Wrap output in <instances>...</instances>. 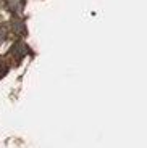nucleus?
<instances>
[{
    "instance_id": "nucleus-4",
    "label": "nucleus",
    "mask_w": 147,
    "mask_h": 148,
    "mask_svg": "<svg viewBox=\"0 0 147 148\" xmlns=\"http://www.w3.org/2000/svg\"><path fill=\"white\" fill-rule=\"evenodd\" d=\"M5 37H7V29H5L2 24H0V42H3Z\"/></svg>"
},
{
    "instance_id": "nucleus-3",
    "label": "nucleus",
    "mask_w": 147,
    "mask_h": 148,
    "mask_svg": "<svg viewBox=\"0 0 147 148\" xmlns=\"http://www.w3.org/2000/svg\"><path fill=\"white\" fill-rule=\"evenodd\" d=\"M10 8L15 13H19V11L23 10V2H19V0H11L10 2Z\"/></svg>"
},
{
    "instance_id": "nucleus-5",
    "label": "nucleus",
    "mask_w": 147,
    "mask_h": 148,
    "mask_svg": "<svg viewBox=\"0 0 147 148\" xmlns=\"http://www.w3.org/2000/svg\"><path fill=\"white\" fill-rule=\"evenodd\" d=\"M5 73H7V66H5V63L2 61V60H0V77H2Z\"/></svg>"
},
{
    "instance_id": "nucleus-2",
    "label": "nucleus",
    "mask_w": 147,
    "mask_h": 148,
    "mask_svg": "<svg viewBox=\"0 0 147 148\" xmlns=\"http://www.w3.org/2000/svg\"><path fill=\"white\" fill-rule=\"evenodd\" d=\"M11 29L15 31L16 34H24V32H26L24 23H23L21 19H18V18H15L13 21H11Z\"/></svg>"
},
{
    "instance_id": "nucleus-1",
    "label": "nucleus",
    "mask_w": 147,
    "mask_h": 148,
    "mask_svg": "<svg viewBox=\"0 0 147 148\" xmlns=\"http://www.w3.org/2000/svg\"><path fill=\"white\" fill-rule=\"evenodd\" d=\"M26 52H28V48H26V45L23 44V42H16V44L11 47V50H10V53L15 56L16 60H21L23 56L26 55Z\"/></svg>"
}]
</instances>
